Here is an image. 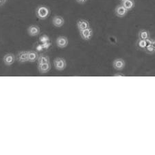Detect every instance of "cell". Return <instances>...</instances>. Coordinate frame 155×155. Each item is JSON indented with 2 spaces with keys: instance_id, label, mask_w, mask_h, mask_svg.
<instances>
[{
  "instance_id": "6",
  "label": "cell",
  "mask_w": 155,
  "mask_h": 155,
  "mask_svg": "<svg viewBox=\"0 0 155 155\" xmlns=\"http://www.w3.org/2000/svg\"><path fill=\"white\" fill-rule=\"evenodd\" d=\"M113 68L117 71H122L125 68L126 62L124 59L116 58L113 62Z\"/></svg>"
},
{
  "instance_id": "1",
  "label": "cell",
  "mask_w": 155,
  "mask_h": 155,
  "mask_svg": "<svg viewBox=\"0 0 155 155\" xmlns=\"http://www.w3.org/2000/svg\"><path fill=\"white\" fill-rule=\"evenodd\" d=\"M50 15V10L49 8L43 5H41L36 9V17L40 20L47 19Z\"/></svg>"
},
{
  "instance_id": "2",
  "label": "cell",
  "mask_w": 155,
  "mask_h": 155,
  "mask_svg": "<svg viewBox=\"0 0 155 155\" xmlns=\"http://www.w3.org/2000/svg\"><path fill=\"white\" fill-rule=\"evenodd\" d=\"M54 66L56 70L63 71L67 67V61L63 58H57L54 60Z\"/></svg>"
},
{
  "instance_id": "26",
  "label": "cell",
  "mask_w": 155,
  "mask_h": 155,
  "mask_svg": "<svg viewBox=\"0 0 155 155\" xmlns=\"http://www.w3.org/2000/svg\"><path fill=\"white\" fill-rule=\"evenodd\" d=\"M120 1H124V0H120Z\"/></svg>"
},
{
  "instance_id": "20",
  "label": "cell",
  "mask_w": 155,
  "mask_h": 155,
  "mask_svg": "<svg viewBox=\"0 0 155 155\" xmlns=\"http://www.w3.org/2000/svg\"><path fill=\"white\" fill-rule=\"evenodd\" d=\"M44 50V48H43V45H42V44H40V45H37V46L36 47V51L37 52H39V53H41V52H42Z\"/></svg>"
},
{
  "instance_id": "8",
  "label": "cell",
  "mask_w": 155,
  "mask_h": 155,
  "mask_svg": "<svg viewBox=\"0 0 155 155\" xmlns=\"http://www.w3.org/2000/svg\"><path fill=\"white\" fill-rule=\"evenodd\" d=\"M128 10L122 4L118 5L115 9V14L119 18L124 17L128 14Z\"/></svg>"
},
{
  "instance_id": "22",
  "label": "cell",
  "mask_w": 155,
  "mask_h": 155,
  "mask_svg": "<svg viewBox=\"0 0 155 155\" xmlns=\"http://www.w3.org/2000/svg\"><path fill=\"white\" fill-rule=\"evenodd\" d=\"M76 1L80 4H84L86 3L88 0H76Z\"/></svg>"
},
{
  "instance_id": "23",
  "label": "cell",
  "mask_w": 155,
  "mask_h": 155,
  "mask_svg": "<svg viewBox=\"0 0 155 155\" xmlns=\"http://www.w3.org/2000/svg\"><path fill=\"white\" fill-rule=\"evenodd\" d=\"M8 0H0V7L3 6L4 4H6Z\"/></svg>"
},
{
  "instance_id": "14",
  "label": "cell",
  "mask_w": 155,
  "mask_h": 155,
  "mask_svg": "<svg viewBox=\"0 0 155 155\" xmlns=\"http://www.w3.org/2000/svg\"><path fill=\"white\" fill-rule=\"evenodd\" d=\"M128 11H130L135 7V2L134 0H124L122 1L121 4Z\"/></svg>"
},
{
  "instance_id": "19",
  "label": "cell",
  "mask_w": 155,
  "mask_h": 155,
  "mask_svg": "<svg viewBox=\"0 0 155 155\" xmlns=\"http://www.w3.org/2000/svg\"><path fill=\"white\" fill-rule=\"evenodd\" d=\"M144 51H145L147 53H148V54H153V53H155V50L154 49V48L152 47V45L146 47Z\"/></svg>"
},
{
  "instance_id": "10",
  "label": "cell",
  "mask_w": 155,
  "mask_h": 155,
  "mask_svg": "<svg viewBox=\"0 0 155 155\" xmlns=\"http://www.w3.org/2000/svg\"><path fill=\"white\" fill-rule=\"evenodd\" d=\"M77 28L79 31L84 30V29L90 28V23L89 21L85 19H79L76 23Z\"/></svg>"
},
{
  "instance_id": "16",
  "label": "cell",
  "mask_w": 155,
  "mask_h": 155,
  "mask_svg": "<svg viewBox=\"0 0 155 155\" xmlns=\"http://www.w3.org/2000/svg\"><path fill=\"white\" fill-rule=\"evenodd\" d=\"M48 62H50L49 56L44 54H41L39 55V58L37 59V63H38V64H44Z\"/></svg>"
},
{
  "instance_id": "25",
  "label": "cell",
  "mask_w": 155,
  "mask_h": 155,
  "mask_svg": "<svg viewBox=\"0 0 155 155\" xmlns=\"http://www.w3.org/2000/svg\"><path fill=\"white\" fill-rule=\"evenodd\" d=\"M117 76H118V77H121V76L124 77L125 74H122V73H117V74H114V77H117Z\"/></svg>"
},
{
  "instance_id": "4",
  "label": "cell",
  "mask_w": 155,
  "mask_h": 155,
  "mask_svg": "<svg viewBox=\"0 0 155 155\" xmlns=\"http://www.w3.org/2000/svg\"><path fill=\"white\" fill-rule=\"evenodd\" d=\"M56 44H57V47L60 49H64L68 46L69 41L68 38L66 36H58L56 41Z\"/></svg>"
},
{
  "instance_id": "12",
  "label": "cell",
  "mask_w": 155,
  "mask_h": 155,
  "mask_svg": "<svg viewBox=\"0 0 155 155\" xmlns=\"http://www.w3.org/2000/svg\"><path fill=\"white\" fill-rule=\"evenodd\" d=\"M51 69V64L50 62L44 63V64H38V70L40 73L45 74L47 73Z\"/></svg>"
},
{
  "instance_id": "21",
  "label": "cell",
  "mask_w": 155,
  "mask_h": 155,
  "mask_svg": "<svg viewBox=\"0 0 155 155\" xmlns=\"http://www.w3.org/2000/svg\"><path fill=\"white\" fill-rule=\"evenodd\" d=\"M42 45H43V47L44 49H48L51 47L52 43H51L50 41H49V42H45V43H42Z\"/></svg>"
},
{
  "instance_id": "3",
  "label": "cell",
  "mask_w": 155,
  "mask_h": 155,
  "mask_svg": "<svg viewBox=\"0 0 155 155\" xmlns=\"http://www.w3.org/2000/svg\"><path fill=\"white\" fill-rule=\"evenodd\" d=\"M93 35V29L89 28L84 29V30L80 31V36L84 41H90Z\"/></svg>"
},
{
  "instance_id": "18",
  "label": "cell",
  "mask_w": 155,
  "mask_h": 155,
  "mask_svg": "<svg viewBox=\"0 0 155 155\" xmlns=\"http://www.w3.org/2000/svg\"><path fill=\"white\" fill-rule=\"evenodd\" d=\"M50 41V37L45 35V34H43V35H41V36L39 37V42H41V43H45V42H49Z\"/></svg>"
},
{
  "instance_id": "9",
  "label": "cell",
  "mask_w": 155,
  "mask_h": 155,
  "mask_svg": "<svg viewBox=\"0 0 155 155\" xmlns=\"http://www.w3.org/2000/svg\"><path fill=\"white\" fill-rule=\"evenodd\" d=\"M52 24L53 25L57 28H62L65 24V19L61 16L56 15L52 18Z\"/></svg>"
},
{
  "instance_id": "11",
  "label": "cell",
  "mask_w": 155,
  "mask_h": 155,
  "mask_svg": "<svg viewBox=\"0 0 155 155\" xmlns=\"http://www.w3.org/2000/svg\"><path fill=\"white\" fill-rule=\"evenodd\" d=\"M16 59H17V61L19 63L28 62V51H22L19 52Z\"/></svg>"
},
{
  "instance_id": "13",
  "label": "cell",
  "mask_w": 155,
  "mask_h": 155,
  "mask_svg": "<svg viewBox=\"0 0 155 155\" xmlns=\"http://www.w3.org/2000/svg\"><path fill=\"white\" fill-rule=\"evenodd\" d=\"M39 53L36 51H28V57L29 62H35L39 58Z\"/></svg>"
},
{
  "instance_id": "24",
  "label": "cell",
  "mask_w": 155,
  "mask_h": 155,
  "mask_svg": "<svg viewBox=\"0 0 155 155\" xmlns=\"http://www.w3.org/2000/svg\"><path fill=\"white\" fill-rule=\"evenodd\" d=\"M152 47L154 48V49L155 50V39H152Z\"/></svg>"
},
{
  "instance_id": "15",
  "label": "cell",
  "mask_w": 155,
  "mask_h": 155,
  "mask_svg": "<svg viewBox=\"0 0 155 155\" xmlns=\"http://www.w3.org/2000/svg\"><path fill=\"white\" fill-rule=\"evenodd\" d=\"M138 38L139 39L146 40L150 38V34L146 29H141L138 33Z\"/></svg>"
},
{
  "instance_id": "7",
  "label": "cell",
  "mask_w": 155,
  "mask_h": 155,
  "mask_svg": "<svg viewBox=\"0 0 155 155\" xmlns=\"http://www.w3.org/2000/svg\"><path fill=\"white\" fill-rule=\"evenodd\" d=\"M27 31H28V34H29V36L35 37L39 35L40 32H41V29H40V28L38 25H32L28 27Z\"/></svg>"
},
{
  "instance_id": "17",
  "label": "cell",
  "mask_w": 155,
  "mask_h": 155,
  "mask_svg": "<svg viewBox=\"0 0 155 155\" xmlns=\"http://www.w3.org/2000/svg\"><path fill=\"white\" fill-rule=\"evenodd\" d=\"M136 45L138 49L141 50H143L146 49V40H141V39H138L137 42H136Z\"/></svg>"
},
{
  "instance_id": "5",
  "label": "cell",
  "mask_w": 155,
  "mask_h": 155,
  "mask_svg": "<svg viewBox=\"0 0 155 155\" xmlns=\"http://www.w3.org/2000/svg\"><path fill=\"white\" fill-rule=\"evenodd\" d=\"M15 60H16L15 55L11 53H7V54L5 55L3 58V61L4 64L8 66H12L13 64L15 63Z\"/></svg>"
}]
</instances>
